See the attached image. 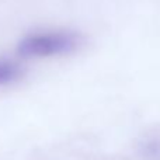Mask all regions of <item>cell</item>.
<instances>
[{
	"label": "cell",
	"instance_id": "2",
	"mask_svg": "<svg viewBox=\"0 0 160 160\" xmlns=\"http://www.w3.org/2000/svg\"><path fill=\"white\" fill-rule=\"evenodd\" d=\"M24 76V68L10 58H0V86H8Z\"/></svg>",
	"mask_w": 160,
	"mask_h": 160
},
{
	"label": "cell",
	"instance_id": "1",
	"mask_svg": "<svg viewBox=\"0 0 160 160\" xmlns=\"http://www.w3.org/2000/svg\"><path fill=\"white\" fill-rule=\"evenodd\" d=\"M83 37L75 31H48L25 35L17 45V53L25 59L49 58L76 52Z\"/></svg>",
	"mask_w": 160,
	"mask_h": 160
}]
</instances>
